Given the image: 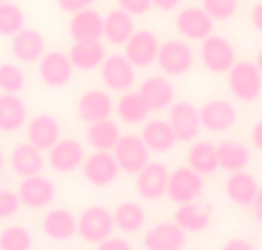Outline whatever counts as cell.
I'll use <instances>...</instances> for the list:
<instances>
[{
  "instance_id": "6da1fadb",
  "label": "cell",
  "mask_w": 262,
  "mask_h": 250,
  "mask_svg": "<svg viewBox=\"0 0 262 250\" xmlns=\"http://www.w3.org/2000/svg\"><path fill=\"white\" fill-rule=\"evenodd\" d=\"M228 90L235 99L253 104L262 94V73L255 62H235L228 71Z\"/></svg>"
},
{
  "instance_id": "7a4b0ae2",
  "label": "cell",
  "mask_w": 262,
  "mask_h": 250,
  "mask_svg": "<svg viewBox=\"0 0 262 250\" xmlns=\"http://www.w3.org/2000/svg\"><path fill=\"white\" fill-rule=\"evenodd\" d=\"M113 230H115V218L106 207L101 205H92V207H85L78 216V237L83 241L92 243H101L104 239L113 237Z\"/></svg>"
},
{
  "instance_id": "3957f363",
  "label": "cell",
  "mask_w": 262,
  "mask_h": 250,
  "mask_svg": "<svg viewBox=\"0 0 262 250\" xmlns=\"http://www.w3.org/2000/svg\"><path fill=\"white\" fill-rule=\"evenodd\" d=\"M193 60H195L193 48L184 39H168L159 46L157 64L161 69V73H166L170 78L189 73L191 67H193Z\"/></svg>"
},
{
  "instance_id": "277c9868",
  "label": "cell",
  "mask_w": 262,
  "mask_h": 250,
  "mask_svg": "<svg viewBox=\"0 0 262 250\" xmlns=\"http://www.w3.org/2000/svg\"><path fill=\"white\" fill-rule=\"evenodd\" d=\"M205 191V182L203 174L195 172L191 165H184V168H177L170 172V179H168V191L166 195L170 197L175 205H189V202H195Z\"/></svg>"
},
{
  "instance_id": "5b68a950",
  "label": "cell",
  "mask_w": 262,
  "mask_h": 250,
  "mask_svg": "<svg viewBox=\"0 0 262 250\" xmlns=\"http://www.w3.org/2000/svg\"><path fill=\"white\" fill-rule=\"evenodd\" d=\"M113 156L118 161L120 170L127 174H138L145 165L149 163V147L145 145V140L140 136L127 133L118 140V145L113 147Z\"/></svg>"
},
{
  "instance_id": "8992f818",
  "label": "cell",
  "mask_w": 262,
  "mask_h": 250,
  "mask_svg": "<svg viewBox=\"0 0 262 250\" xmlns=\"http://www.w3.org/2000/svg\"><path fill=\"white\" fill-rule=\"evenodd\" d=\"M200 60L212 73H228L237 62L235 46L221 35H209L200 41Z\"/></svg>"
},
{
  "instance_id": "52a82bcc",
  "label": "cell",
  "mask_w": 262,
  "mask_h": 250,
  "mask_svg": "<svg viewBox=\"0 0 262 250\" xmlns=\"http://www.w3.org/2000/svg\"><path fill=\"white\" fill-rule=\"evenodd\" d=\"M81 172L88 184H92V186H97V188H104V186H111V184L120 177L122 170H120L113 152L95 149V154L85 156V161H83V165H81Z\"/></svg>"
},
{
  "instance_id": "ba28073f",
  "label": "cell",
  "mask_w": 262,
  "mask_h": 250,
  "mask_svg": "<svg viewBox=\"0 0 262 250\" xmlns=\"http://www.w3.org/2000/svg\"><path fill=\"white\" fill-rule=\"evenodd\" d=\"M101 81L111 92H129L136 83V67L129 62V58L124 53H113L106 55V60L99 67Z\"/></svg>"
},
{
  "instance_id": "9c48e42d",
  "label": "cell",
  "mask_w": 262,
  "mask_h": 250,
  "mask_svg": "<svg viewBox=\"0 0 262 250\" xmlns=\"http://www.w3.org/2000/svg\"><path fill=\"white\" fill-rule=\"evenodd\" d=\"M168 122H170L180 142H193L198 138L200 129H203L200 108H195L191 101H175L168 108Z\"/></svg>"
},
{
  "instance_id": "30bf717a",
  "label": "cell",
  "mask_w": 262,
  "mask_h": 250,
  "mask_svg": "<svg viewBox=\"0 0 262 250\" xmlns=\"http://www.w3.org/2000/svg\"><path fill=\"white\" fill-rule=\"evenodd\" d=\"M175 28L186 41H203L214 35V18L203 7H184L177 12Z\"/></svg>"
},
{
  "instance_id": "8fae6325",
  "label": "cell",
  "mask_w": 262,
  "mask_h": 250,
  "mask_svg": "<svg viewBox=\"0 0 262 250\" xmlns=\"http://www.w3.org/2000/svg\"><path fill=\"white\" fill-rule=\"evenodd\" d=\"M37 64H39V78L46 87H64L74 76L72 58L62 51H46Z\"/></svg>"
},
{
  "instance_id": "7c38bea8",
  "label": "cell",
  "mask_w": 262,
  "mask_h": 250,
  "mask_svg": "<svg viewBox=\"0 0 262 250\" xmlns=\"http://www.w3.org/2000/svg\"><path fill=\"white\" fill-rule=\"evenodd\" d=\"M85 147L76 138H60L53 147L49 149V165L55 172H74L83 165L85 161Z\"/></svg>"
},
{
  "instance_id": "4fadbf2b",
  "label": "cell",
  "mask_w": 262,
  "mask_h": 250,
  "mask_svg": "<svg viewBox=\"0 0 262 250\" xmlns=\"http://www.w3.org/2000/svg\"><path fill=\"white\" fill-rule=\"evenodd\" d=\"M159 46H161V41L152 30H136L124 44V55L136 69H145L157 62Z\"/></svg>"
},
{
  "instance_id": "5bb4252c",
  "label": "cell",
  "mask_w": 262,
  "mask_h": 250,
  "mask_svg": "<svg viewBox=\"0 0 262 250\" xmlns=\"http://www.w3.org/2000/svg\"><path fill=\"white\" fill-rule=\"evenodd\" d=\"M168 179H170V170L163 163H154L149 161L138 174H136V191L143 200H161L168 191Z\"/></svg>"
},
{
  "instance_id": "9a60e30c",
  "label": "cell",
  "mask_w": 262,
  "mask_h": 250,
  "mask_svg": "<svg viewBox=\"0 0 262 250\" xmlns=\"http://www.w3.org/2000/svg\"><path fill=\"white\" fill-rule=\"evenodd\" d=\"M21 205L28 209H44L53 202L55 197V184L44 174H32V177H23V182L16 188Z\"/></svg>"
},
{
  "instance_id": "2e32d148",
  "label": "cell",
  "mask_w": 262,
  "mask_h": 250,
  "mask_svg": "<svg viewBox=\"0 0 262 250\" xmlns=\"http://www.w3.org/2000/svg\"><path fill=\"white\" fill-rule=\"evenodd\" d=\"M76 110L78 117L85 124H95L101 122V119H108L115 110V104L106 90H88L78 96Z\"/></svg>"
},
{
  "instance_id": "e0dca14e",
  "label": "cell",
  "mask_w": 262,
  "mask_h": 250,
  "mask_svg": "<svg viewBox=\"0 0 262 250\" xmlns=\"http://www.w3.org/2000/svg\"><path fill=\"white\" fill-rule=\"evenodd\" d=\"M138 92H140V96L145 99V104H147L149 113L166 110V108H170V106L175 104V87H172V83L168 81L166 73L145 78V81L140 83Z\"/></svg>"
},
{
  "instance_id": "ac0fdd59",
  "label": "cell",
  "mask_w": 262,
  "mask_h": 250,
  "mask_svg": "<svg viewBox=\"0 0 262 250\" xmlns=\"http://www.w3.org/2000/svg\"><path fill=\"white\" fill-rule=\"evenodd\" d=\"M12 55L18 62L35 64L41 60V55L46 53V39L39 30L35 28H23L21 32L12 37V46H9Z\"/></svg>"
},
{
  "instance_id": "d6986e66",
  "label": "cell",
  "mask_w": 262,
  "mask_h": 250,
  "mask_svg": "<svg viewBox=\"0 0 262 250\" xmlns=\"http://www.w3.org/2000/svg\"><path fill=\"white\" fill-rule=\"evenodd\" d=\"M200 122H203V129H207L212 133H226L228 129L235 127L237 110L230 101L212 99L200 108Z\"/></svg>"
},
{
  "instance_id": "ffe728a7",
  "label": "cell",
  "mask_w": 262,
  "mask_h": 250,
  "mask_svg": "<svg viewBox=\"0 0 262 250\" xmlns=\"http://www.w3.org/2000/svg\"><path fill=\"white\" fill-rule=\"evenodd\" d=\"M69 37L74 41H99L104 37V16L92 7L72 14V18H69Z\"/></svg>"
},
{
  "instance_id": "44dd1931",
  "label": "cell",
  "mask_w": 262,
  "mask_h": 250,
  "mask_svg": "<svg viewBox=\"0 0 262 250\" xmlns=\"http://www.w3.org/2000/svg\"><path fill=\"white\" fill-rule=\"evenodd\" d=\"M143 246L145 250H182L186 246V232L175 220L172 223H159L152 230H147Z\"/></svg>"
},
{
  "instance_id": "7402d4cb",
  "label": "cell",
  "mask_w": 262,
  "mask_h": 250,
  "mask_svg": "<svg viewBox=\"0 0 262 250\" xmlns=\"http://www.w3.org/2000/svg\"><path fill=\"white\" fill-rule=\"evenodd\" d=\"M41 232L53 241H69L78 234V218L69 209H49L41 218Z\"/></svg>"
},
{
  "instance_id": "603a6c76",
  "label": "cell",
  "mask_w": 262,
  "mask_h": 250,
  "mask_svg": "<svg viewBox=\"0 0 262 250\" xmlns=\"http://www.w3.org/2000/svg\"><path fill=\"white\" fill-rule=\"evenodd\" d=\"M9 165H12V170L18 177H32V174H41L46 159L44 152L37 149L32 142H21L9 154Z\"/></svg>"
},
{
  "instance_id": "cb8c5ba5",
  "label": "cell",
  "mask_w": 262,
  "mask_h": 250,
  "mask_svg": "<svg viewBox=\"0 0 262 250\" xmlns=\"http://www.w3.org/2000/svg\"><path fill=\"white\" fill-rule=\"evenodd\" d=\"M60 140V122L53 115H37L28 124V142L41 152H49Z\"/></svg>"
},
{
  "instance_id": "d4e9b609",
  "label": "cell",
  "mask_w": 262,
  "mask_h": 250,
  "mask_svg": "<svg viewBox=\"0 0 262 250\" xmlns=\"http://www.w3.org/2000/svg\"><path fill=\"white\" fill-rule=\"evenodd\" d=\"M258 191H260V186H258V182H255V177L253 174H249V172H244V170L232 172L230 177H228L226 186H223L226 197L230 202H235V205H239V207H251L253 205Z\"/></svg>"
},
{
  "instance_id": "484cf974",
  "label": "cell",
  "mask_w": 262,
  "mask_h": 250,
  "mask_svg": "<svg viewBox=\"0 0 262 250\" xmlns=\"http://www.w3.org/2000/svg\"><path fill=\"white\" fill-rule=\"evenodd\" d=\"M140 138H143L145 145L149 147V152H157V154L170 152L172 147L180 142L168 119H149V122H145Z\"/></svg>"
},
{
  "instance_id": "4316f807",
  "label": "cell",
  "mask_w": 262,
  "mask_h": 250,
  "mask_svg": "<svg viewBox=\"0 0 262 250\" xmlns=\"http://www.w3.org/2000/svg\"><path fill=\"white\" fill-rule=\"evenodd\" d=\"M136 32L134 28V16L129 12H124L122 7L111 9L104 16V39L113 46H124L129 41V37Z\"/></svg>"
},
{
  "instance_id": "83f0119b",
  "label": "cell",
  "mask_w": 262,
  "mask_h": 250,
  "mask_svg": "<svg viewBox=\"0 0 262 250\" xmlns=\"http://www.w3.org/2000/svg\"><path fill=\"white\" fill-rule=\"evenodd\" d=\"M69 58H72L74 69L81 71H92L99 69L101 62L106 60V46L99 41H74L69 48Z\"/></svg>"
},
{
  "instance_id": "f1b7e54d",
  "label": "cell",
  "mask_w": 262,
  "mask_h": 250,
  "mask_svg": "<svg viewBox=\"0 0 262 250\" xmlns=\"http://www.w3.org/2000/svg\"><path fill=\"white\" fill-rule=\"evenodd\" d=\"M28 122V108L18 94L0 92V133H14Z\"/></svg>"
},
{
  "instance_id": "f546056e",
  "label": "cell",
  "mask_w": 262,
  "mask_h": 250,
  "mask_svg": "<svg viewBox=\"0 0 262 250\" xmlns=\"http://www.w3.org/2000/svg\"><path fill=\"white\" fill-rule=\"evenodd\" d=\"M186 163H189L195 172L203 174V177H207V174H216V170L221 168V165H219V149H216V145L205 142V140L193 142V145H191V149L186 152Z\"/></svg>"
},
{
  "instance_id": "4dcf8cb0",
  "label": "cell",
  "mask_w": 262,
  "mask_h": 250,
  "mask_svg": "<svg viewBox=\"0 0 262 250\" xmlns=\"http://www.w3.org/2000/svg\"><path fill=\"white\" fill-rule=\"evenodd\" d=\"M172 220L180 225L184 232H205L212 223V214L205 207H198L195 202H189V205H177L175 214H172Z\"/></svg>"
},
{
  "instance_id": "1f68e13d",
  "label": "cell",
  "mask_w": 262,
  "mask_h": 250,
  "mask_svg": "<svg viewBox=\"0 0 262 250\" xmlns=\"http://www.w3.org/2000/svg\"><path fill=\"white\" fill-rule=\"evenodd\" d=\"M219 149V165L228 172H239L246 170V165L251 163V152L244 142L239 140H223L221 145H216Z\"/></svg>"
},
{
  "instance_id": "d6a6232c",
  "label": "cell",
  "mask_w": 262,
  "mask_h": 250,
  "mask_svg": "<svg viewBox=\"0 0 262 250\" xmlns=\"http://www.w3.org/2000/svg\"><path fill=\"white\" fill-rule=\"evenodd\" d=\"M88 142L92 149H104V152H113V147L118 145V140L122 138L120 127L113 119H101V122L88 124Z\"/></svg>"
},
{
  "instance_id": "836d02e7",
  "label": "cell",
  "mask_w": 262,
  "mask_h": 250,
  "mask_svg": "<svg viewBox=\"0 0 262 250\" xmlns=\"http://www.w3.org/2000/svg\"><path fill=\"white\" fill-rule=\"evenodd\" d=\"M115 113L124 124H143L145 117L149 115V108L145 104V99L140 96V92L129 90L120 94L118 104H115Z\"/></svg>"
},
{
  "instance_id": "e575fe53",
  "label": "cell",
  "mask_w": 262,
  "mask_h": 250,
  "mask_svg": "<svg viewBox=\"0 0 262 250\" xmlns=\"http://www.w3.org/2000/svg\"><path fill=\"white\" fill-rule=\"evenodd\" d=\"M113 218H115V230H120L124 234H136L143 230L147 214H145L143 205H138V202H122L113 211Z\"/></svg>"
},
{
  "instance_id": "d590c367",
  "label": "cell",
  "mask_w": 262,
  "mask_h": 250,
  "mask_svg": "<svg viewBox=\"0 0 262 250\" xmlns=\"http://www.w3.org/2000/svg\"><path fill=\"white\" fill-rule=\"evenodd\" d=\"M26 28V14L16 3H0V37H14Z\"/></svg>"
},
{
  "instance_id": "8d00e7d4",
  "label": "cell",
  "mask_w": 262,
  "mask_h": 250,
  "mask_svg": "<svg viewBox=\"0 0 262 250\" xmlns=\"http://www.w3.org/2000/svg\"><path fill=\"white\" fill-rule=\"evenodd\" d=\"M0 250H32V234L26 225H7L0 230Z\"/></svg>"
},
{
  "instance_id": "74e56055",
  "label": "cell",
  "mask_w": 262,
  "mask_h": 250,
  "mask_svg": "<svg viewBox=\"0 0 262 250\" xmlns=\"http://www.w3.org/2000/svg\"><path fill=\"white\" fill-rule=\"evenodd\" d=\"M26 87V73L18 64L3 62L0 64V92L5 94H18Z\"/></svg>"
},
{
  "instance_id": "f35d334b",
  "label": "cell",
  "mask_w": 262,
  "mask_h": 250,
  "mask_svg": "<svg viewBox=\"0 0 262 250\" xmlns=\"http://www.w3.org/2000/svg\"><path fill=\"white\" fill-rule=\"evenodd\" d=\"M200 7L214 18V21H228L237 14L239 0H203Z\"/></svg>"
},
{
  "instance_id": "ab89813d",
  "label": "cell",
  "mask_w": 262,
  "mask_h": 250,
  "mask_svg": "<svg viewBox=\"0 0 262 250\" xmlns=\"http://www.w3.org/2000/svg\"><path fill=\"white\" fill-rule=\"evenodd\" d=\"M21 211V197L16 191H9V188H0V220L14 218V216Z\"/></svg>"
},
{
  "instance_id": "60d3db41",
  "label": "cell",
  "mask_w": 262,
  "mask_h": 250,
  "mask_svg": "<svg viewBox=\"0 0 262 250\" xmlns=\"http://www.w3.org/2000/svg\"><path fill=\"white\" fill-rule=\"evenodd\" d=\"M118 7H122L131 16H143L152 9V0H118Z\"/></svg>"
},
{
  "instance_id": "b9f144b4",
  "label": "cell",
  "mask_w": 262,
  "mask_h": 250,
  "mask_svg": "<svg viewBox=\"0 0 262 250\" xmlns=\"http://www.w3.org/2000/svg\"><path fill=\"white\" fill-rule=\"evenodd\" d=\"M55 3H58V7L62 9V12H67V14H76V12H81V9L92 7V5H95L97 0H55Z\"/></svg>"
},
{
  "instance_id": "7bdbcfd3",
  "label": "cell",
  "mask_w": 262,
  "mask_h": 250,
  "mask_svg": "<svg viewBox=\"0 0 262 250\" xmlns=\"http://www.w3.org/2000/svg\"><path fill=\"white\" fill-rule=\"evenodd\" d=\"M95 250H134V248H131V243L127 241V239H122V237H108V239H104L101 243H97Z\"/></svg>"
},
{
  "instance_id": "ee69618b",
  "label": "cell",
  "mask_w": 262,
  "mask_h": 250,
  "mask_svg": "<svg viewBox=\"0 0 262 250\" xmlns=\"http://www.w3.org/2000/svg\"><path fill=\"white\" fill-rule=\"evenodd\" d=\"M221 250H255V246L246 239H228Z\"/></svg>"
},
{
  "instance_id": "f6af8a7d",
  "label": "cell",
  "mask_w": 262,
  "mask_h": 250,
  "mask_svg": "<svg viewBox=\"0 0 262 250\" xmlns=\"http://www.w3.org/2000/svg\"><path fill=\"white\" fill-rule=\"evenodd\" d=\"M251 23H253L255 30L262 32V0L260 3H255V7L251 9Z\"/></svg>"
},
{
  "instance_id": "bcb514c9",
  "label": "cell",
  "mask_w": 262,
  "mask_h": 250,
  "mask_svg": "<svg viewBox=\"0 0 262 250\" xmlns=\"http://www.w3.org/2000/svg\"><path fill=\"white\" fill-rule=\"evenodd\" d=\"M182 0H152V7L161 9V12H172L175 7H180Z\"/></svg>"
},
{
  "instance_id": "7dc6e473",
  "label": "cell",
  "mask_w": 262,
  "mask_h": 250,
  "mask_svg": "<svg viewBox=\"0 0 262 250\" xmlns=\"http://www.w3.org/2000/svg\"><path fill=\"white\" fill-rule=\"evenodd\" d=\"M251 211H253V218L262 225V188L258 191V195H255L253 205H251Z\"/></svg>"
},
{
  "instance_id": "c3c4849f",
  "label": "cell",
  "mask_w": 262,
  "mask_h": 250,
  "mask_svg": "<svg viewBox=\"0 0 262 250\" xmlns=\"http://www.w3.org/2000/svg\"><path fill=\"white\" fill-rule=\"evenodd\" d=\"M251 140H253V145L262 152V119L253 127V131H251Z\"/></svg>"
},
{
  "instance_id": "681fc988",
  "label": "cell",
  "mask_w": 262,
  "mask_h": 250,
  "mask_svg": "<svg viewBox=\"0 0 262 250\" xmlns=\"http://www.w3.org/2000/svg\"><path fill=\"white\" fill-rule=\"evenodd\" d=\"M255 64H258V69H260V73H262V48L258 51V58H255Z\"/></svg>"
},
{
  "instance_id": "f907efd6",
  "label": "cell",
  "mask_w": 262,
  "mask_h": 250,
  "mask_svg": "<svg viewBox=\"0 0 262 250\" xmlns=\"http://www.w3.org/2000/svg\"><path fill=\"white\" fill-rule=\"evenodd\" d=\"M3 168H5V154H3V149H0V172H3Z\"/></svg>"
},
{
  "instance_id": "816d5d0a",
  "label": "cell",
  "mask_w": 262,
  "mask_h": 250,
  "mask_svg": "<svg viewBox=\"0 0 262 250\" xmlns=\"http://www.w3.org/2000/svg\"><path fill=\"white\" fill-rule=\"evenodd\" d=\"M0 3H7V0H0Z\"/></svg>"
}]
</instances>
